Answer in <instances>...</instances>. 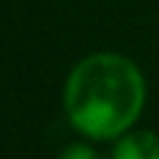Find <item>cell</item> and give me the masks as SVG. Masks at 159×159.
<instances>
[{"mask_svg":"<svg viewBox=\"0 0 159 159\" xmlns=\"http://www.w3.org/2000/svg\"><path fill=\"white\" fill-rule=\"evenodd\" d=\"M146 77L122 53H90L74 64L64 85V111L90 141H117L143 114Z\"/></svg>","mask_w":159,"mask_h":159,"instance_id":"1","label":"cell"},{"mask_svg":"<svg viewBox=\"0 0 159 159\" xmlns=\"http://www.w3.org/2000/svg\"><path fill=\"white\" fill-rule=\"evenodd\" d=\"M111 159H159V133L130 127L117 138Z\"/></svg>","mask_w":159,"mask_h":159,"instance_id":"2","label":"cell"},{"mask_svg":"<svg viewBox=\"0 0 159 159\" xmlns=\"http://www.w3.org/2000/svg\"><path fill=\"white\" fill-rule=\"evenodd\" d=\"M58 159H101V157H98L90 146H85V143H74V146L64 148Z\"/></svg>","mask_w":159,"mask_h":159,"instance_id":"3","label":"cell"}]
</instances>
